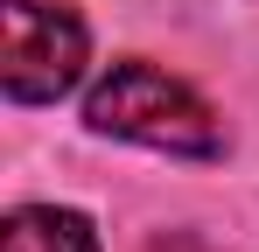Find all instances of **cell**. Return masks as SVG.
<instances>
[{"instance_id": "obj_3", "label": "cell", "mask_w": 259, "mask_h": 252, "mask_svg": "<svg viewBox=\"0 0 259 252\" xmlns=\"http://www.w3.org/2000/svg\"><path fill=\"white\" fill-rule=\"evenodd\" d=\"M0 252H98L84 210H56V203H21L0 224Z\"/></svg>"}, {"instance_id": "obj_1", "label": "cell", "mask_w": 259, "mask_h": 252, "mask_svg": "<svg viewBox=\"0 0 259 252\" xmlns=\"http://www.w3.org/2000/svg\"><path fill=\"white\" fill-rule=\"evenodd\" d=\"M84 126L112 133V140H133V147H154V154H189V161H217L224 154L217 112L182 77H168L161 63H147V56H126V63H112L91 84Z\"/></svg>"}, {"instance_id": "obj_2", "label": "cell", "mask_w": 259, "mask_h": 252, "mask_svg": "<svg viewBox=\"0 0 259 252\" xmlns=\"http://www.w3.org/2000/svg\"><path fill=\"white\" fill-rule=\"evenodd\" d=\"M84 21L63 0H7V63L0 84L14 105H49L84 77Z\"/></svg>"}]
</instances>
